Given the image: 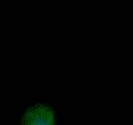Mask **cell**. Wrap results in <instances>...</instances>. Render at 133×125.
<instances>
[{
  "instance_id": "6da1fadb",
  "label": "cell",
  "mask_w": 133,
  "mask_h": 125,
  "mask_svg": "<svg viewBox=\"0 0 133 125\" xmlns=\"http://www.w3.org/2000/svg\"><path fill=\"white\" fill-rule=\"evenodd\" d=\"M22 124L54 125V113L48 106L37 104L25 112L22 119Z\"/></svg>"
}]
</instances>
